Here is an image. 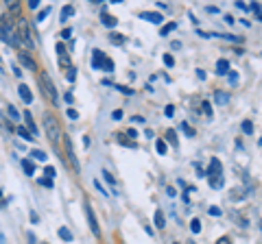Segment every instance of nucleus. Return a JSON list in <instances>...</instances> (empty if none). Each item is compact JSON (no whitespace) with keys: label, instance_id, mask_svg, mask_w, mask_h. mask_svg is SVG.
<instances>
[{"label":"nucleus","instance_id":"f257e3e1","mask_svg":"<svg viewBox=\"0 0 262 244\" xmlns=\"http://www.w3.org/2000/svg\"><path fill=\"white\" fill-rule=\"evenodd\" d=\"M0 39H2L4 44H9V46H13V48L20 46V39H17V33L13 30L11 22H9L7 17H0Z\"/></svg>","mask_w":262,"mask_h":244},{"label":"nucleus","instance_id":"f03ea898","mask_svg":"<svg viewBox=\"0 0 262 244\" xmlns=\"http://www.w3.org/2000/svg\"><path fill=\"white\" fill-rule=\"evenodd\" d=\"M44 129H46V135H48V139H50L52 144L59 142V137H61L59 122H57V118L52 116V113H46V116H44Z\"/></svg>","mask_w":262,"mask_h":244},{"label":"nucleus","instance_id":"7ed1b4c3","mask_svg":"<svg viewBox=\"0 0 262 244\" xmlns=\"http://www.w3.org/2000/svg\"><path fill=\"white\" fill-rule=\"evenodd\" d=\"M39 85H42V92L48 96V100H50L52 105H57V103H59V94H57L55 85H52L50 76H48L46 72H42V74H39Z\"/></svg>","mask_w":262,"mask_h":244},{"label":"nucleus","instance_id":"20e7f679","mask_svg":"<svg viewBox=\"0 0 262 244\" xmlns=\"http://www.w3.org/2000/svg\"><path fill=\"white\" fill-rule=\"evenodd\" d=\"M17 39L24 42L29 48H33V39H31V30H29L26 20H17Z\"/></svg>","mask_w":262,"mask_h":244},{"label":"nucleus","instance_id":"39448f33","mask_svg":"<svg viewBox=\"0 0 262 244\" xmlns=\"http://www.w3.org/2000/svg\"><path fill=\"white\" fill-rule=\"evenodd\" d=\"M83 207H85V216H87V222H90V229H92V233L98 238L100 235V229H98V220H96V216H94V209H92V205L87 203H83Z\"/></svg>","mask_w":262,"mask_h":244},{"label":"nucleus","instance_id":"423d86ee","mask_svg":"<svg viewBox=\"0 0 262 244\" xmlns=\"http://www.w3.org/2000/svg\"><path fill=\"white\" fill-rule=\"evenodd\" d=\"M105 61H107V55L103 50H94L92 52V68L94 70H103L105 68Z\"/></svg>","mask_w":262,"mask_h":244},{"label":"nucleus","instance_id":"0eeeda50","mask_svg":"<svg viewBox=\"0 0 262 244\" xmlns=\"http://www.w3.org/2000/svg\"><path fill=\"white\" fill-rule=\"evenodd\" d=\"M55 48H57V55H59V65H64L66 70H70L72 65H70V57H68V50L64 48V44L57 42V46H55Z\"/></svg>","mask_w":262,"mask_h":244},{"label":"nucleus","instance_id":"6e6552de","mask_svg":"<svg viewBox=\"0 0 262 244\" xmlns=\"http://www.w3.org/2000/svg\"><path fill=\"white\" fill-rule=\"evenodd\" d=\"M17 61H20L24 68H29L31 72H35V70H37V63L33 61V57H31L29 52H20V55H17Z\"/></svg>","mask_w":262,"mask_h":244},{"label":"nucleus","instance_id":"1a4fd4ad","mask_svg":"<svg viewBox=\"0 0 262 244\" xmlns=\"http://www.w3.org/2000/svg\"><path fill=\"white\" fill-rule=\"evenodd\" d=\"M64 146H66V152H68V159L72 164L74 170H79V161H77V155H74V148H72V142L68 137H64Z\"/></svg>","mask_w":262,"mask_h":244},{"label":"nucleus","instance_id":"9d476101","mask_svg":"<svg viewBox=\"0 0 262 244\" xmlns=\"http://www.w3.org/2000/svg\"><path fill=\"white\" fill-rule=\"evenodd\" d=\"M221 172H223L221 161H218L216 157H212V159H210V168L205 170V177H214V174H221Z\"/></svg>","mask_w":262,"mask_h":244},{"label":"nucleus","instance_id":"9b49d317","mask_svg":"<svg viewBox=\"0 0 262 244\" xmlns=\"http://www.w3.org/2000/svg\"><path fill=\"white\" fill-rule=\"evenodd\" d=\"M140 17H142V20H147V22H151V24H162V22H164V15H162V13H157V11L140 13Z\"/></svg>","mask_w":262,"mask_h":244},{"label":"nucleus","instance_id":"f8f14e48","mask_svg":"<svg viewBox=\"0 0 262 244\" xmlns=\"http://www.w3.org/2000/svg\"><path fill=\"white\" fill-rule=\"evenodd\" d=\"M17 94H20V98L24 100L26 105H31L33 103V94H31V90H29V85H24V83H22L20 87H17Z\"/></svg>","mask_w":262,"mask_h":244},{"label":"nucleus","instance_id":"ddd939ff","mask_svg":"<svg viewBox=\"0 0 262 244\" xmlns=\"http://www.w3.org/2000/svg\"><path fill=\"white\" fill-rule=\"evenodd\" d=\"M227 72H229V61H227V59H218L216 61V74H218V76H225Z\"/></svg>","mask_w":262,"mask_h":244},{"label":"nucleus","instance_id":"4468645a","mask_svg":"<svg viewBox=\"0 0 262 244\" xmlns=\"http://www.w3.org/2000/svg\"><path fill=\"white\" fill-rule=\"evenodd\" d=\"M223 185H225L223 174H214V177H210V187H212V190H221Z\"/></svg>","mask_w":262,"mask_h":244},{"label":"nucleus","instance_id":"2eb2a0df","mask_svg":"<svg viewBox=\"0 0 262 244\" xmlns=\"http://www.w3.org/2000/svg\"><path fill=\"white\" fill-rule=\"evenodd\" d=\"M100 22H103V26H107V29H114V26L118 24V20L114 15H109V13H103V15H100Z\"/></svg>","mask_w":262,"mask_h":244},{"label":"nucleus","instance_id":"dca6fc26","mask_svg":"<svg viewBox=\"0 0 262 244\" xmlns=\"http://www.w3.org/2000/svg\"><path fill=\"white\" fill-rule=\"evenodd\" d=\"M24 120H26V124H29V133L33 135H37V126H35V122H33V116H31V111H24Z\"/></svg>","mask_w":262,"mask_h":244},{"label":"nucleus","instance_id":"f3484780","mask_svg":"<svg viewBox=\"0 0 262 244\" xmlns=\"http://www.w3.org/2000/svg\"><path fill=\"white\" fill-rule=\"evenodd\" d=\"M214 103H216L218 107L227 105V103H229V94H225V92H216V94H214Z\"/></svg>","mask_w":262,"mask_h":244},{"label":"nucleus","instance_id":"a211bd4d","mask_svg":"<svg viewBox=\"0 0 262 244\" xmlns=\"http://www.w3.org/2000/svg\"><path fill=\"white\" fill-rule=\"evenodd\" d=\"M57 235H59V238L64 240V242H72V240H74V235L70 233V229H68V227H59V231H57Z\"/></svg>","mask_w":262,"mask_h":244},{"label":"nucleus","instance_id":"6ab92c4d","mask_svg":"<svg viewBox=\"0 0 262 244\" xmlns=\"http://www.w3.org/2000/svg\"><path fill=\"white\" fill-rule=\"evenodd\" d=\"M22 170H24L29 177H33V174H35V164H33V159H22Z\"/></svg>","mask_w":262,"mask_h":244},{"label":"nucleus","instance_id":"aec40b11","mask_svg":"<svg viewBox=\"0 0 262 244\" xmlns=\"http://www.w3.org/2000/svg\"><path fill=\"white\" fill-rule=\"evenodd\" d=\"M179 131H181L183 135H188V137H195V129L188 126V122H181V124H179Z\"/></svg>","mask_w":262,"mask_h":244},{"label":"nucleus","instance_id":"412c9836","mask_svg":"<svg viewBox=\"0 0 262 244\" xmlns=\"http://www.w3.org/2000/svg\"><path fill=\"white\" fill-rule=\"evenodd\" d=\"M70 15H74V7H72V4H66L64 11H61V22H66Z\"/></svg>","mask_w":262,"mask_h":244},{"label":"nucleus","instance_id":"4be33fe9","mask_svg":"<svg viewBox=\"0 0 262 244\" xmlns=\"http://www.w3.org/2000/svg\"><path fill=\"white\" fill-rule=\"evenodd\" d=\"M164 212H162V209H157V212H155V227H157V229H164Z\"/></svg>","mask_w":262,"mask_h":244},{"label":"nucleus","instance_id":"5701e85b","mask_svg":"<svg viewBox=\"0 0 262 244\" xmlns=\"http://www.w3.org/2000/svg\"><path fill=\"white\" fill-rule=\"evenodd\" d=\"M31 157H33V159H37V161H46V159H48V155H46L44 151H39V148L31 151Z\"/></svg>","mask_w":262,"mask_h":244},{"label":"nucleus","instance_id":"b1692460","mask_svg":"<svg viewBox=\"0 0 262 244\" xmlns=\"http://www.w3.org/2000/svg\"><path fill=\"white\" fill-rule=\"evenodd\" d=\"M17 135H20V137H22V139H26V142H33V139H35V137H33V135H31V133H29V131H26V129H24V126H17Z\"/></svg>","mask_w":262,"mask_h":244},{"label":"nucleus","instance_id":"393cba45","mask_svg":"<svg viewBox=\"0 0 262 244\" xmlns=\"http://www.w3.org/2000/svg\"><path fill=\"white\" fill-rule=\"evenodd\" d=\"M109 42L116 44V46H120V44H125V35H120V33H112V35H109Z\"/></svg>","mask_w":262,"mask_h":244},{"label":"nucleus","instance_id":"a878e982","mask_svg":"<svg viewBox=\"0 0 262 244\" xmlns=\"http://www.w3.org/2000/svg\"><path fill=\"white\" fill-rule=\"evenodd\" d=\"M7 116L11 118L13 122H17V120H20V113H17V109L13 107V105H9V107H7Z\"/></svg>","mask_w":262,"mask_h":244},{"label":"nucleus","instance_id":"bb28decb","mask_svg":"<svg viewBox=\"0 0 262 244\" xmlns=\"http://www.w3.org/2000/svg\"><path fill=\"white\" fill-rule=\"evenodd\" d=\"M155 151L160 152V155H166V151H168V146H166V142H164V139H157V142H155Z\"/></svg>","mask_w":262,"mask_h":244},{"label":"nucleus","instance_id":"cd10ccee","mask_svg":"<svg viewBox=\"0 0 262 244\" xmlns=\"http://www.w3.org/2000/svg\"><path fill=\"white\" fill-rule=\"evenodd\" d=\"M243 133L245 135H253V122L251 120H245L243 122Z\"/></svg>","mask_w":262,"mask_h":244},{"label":"nucleus","instance_id":"c85d7f7f","mask_svg":"<svg viewBox=\"0 0 262 244\" xmlns=\"http://www.w3.org/2000/svg\"><path fill=\"white\" fill-rule=\"evenodd\" d=\"M177 29V24H175V22H170V24H166V26H162V30H160V35L162 37H166V35L170 33V30H175Z\"/></svg>","mask_w":262,"mask_h":244},{"label":"nucleus","instance_id":"c756f323","mask_svg":"<svg viewBox=\"0 0 262 244\" xmlns=\"http://www.w3.org/2000/svg\"><path fill=\"white\" fill-rule=\"evenodd\" d=\"M190 229H192V233H201V220L199 218H192L190 220Z\"/></svg>","mask_w":262,"mask_h":244},{"label":"nucleus","instance_id":"7c9ffc66","mask_svg":"<svg viewBox=\"0 0 262 244\" xmlns=\"http://www.w3.org/2000/svg\"><path fill=\"white\" fill-rule=\"evenodd\" d=\"M249 9H251V11H253V15H256V20H260V17H262V11H260V2H253L251 7H249Z\"/></svg>","mask_w":262,"mask_h":244},{"label":"nucleus","instance_id":"2f4dec72","mask_svg":"<svg viewBox=\"0 0 262 244\" xmlns=\"http://www.w3.org/2000/svg\"><path fill=\"white\" fill-rule=\"evenodd\" d=\"M44 174H46V179H50V181H52V179H55V174H57V170L52 168V166H46V168H44Z\"/></svg>","mask_w":262,"mask_h":244},{"label":"nucleus","instance_id":"473e14b6","mask_svg":"<svg viewBox=\"0 0 262 244\" xmlns=\"http://www.w3.org/2000/svg\"><path fill=\"white\" fill-rule=\"evenodd\" d=\"M201 107H203L205 116H208V118H212V105H210L208 100H203V103H201Z\"/></svg>","mask_w":262,"mask_h":244},{"label":"nucleus","instance_id":"72a5a7b5","mask_svg":"<svg viewBox=\"0 0 262 244\" xmlns=\"http://www.w3.org/2000/svg\"><path fill=\"white\" fill-rule=\"evenodd\" d=\"M103 179H105V183H109V185L114 187V177H112V172H109V170H103Z\"/></svg>","mask_w":262,"mask_h":244},{"label":"nucleus","instance_id":"f704fd0d","mask_svg":"<svg viewBox=\"0 0 262 244\" xmlns=\"http://www.w3.org/2000/svg\"><path fill=\"white\" fill-rule=\"evenodd\" d=\"M105 72H109V74H114V61L112 59H109V57H107V61H105Z\"/></svg>","mask_w":262,"mask_h":244},{"label":"nucleus","instance_id":"c9c22d12","mask_svg":"<svg viewBox=\"0 0 262 244\" xmlns=\"http://www.w3.org/2000/svg\"><path fill=\"white\" fill-rule=\"evenodd\" d=\"M114 87H116V90H120L122 94H127V96H131V94H133V90H129V87H127V85H114Z\"/></svg>","mask_w":262,"mask_h":244},{"label":"nucleus","instance_id":"e433bc0d","mask_svg":"<svg viewBox=\"0 0 262 244\" xmlns=\"http://www.w3.org/2000/svg\"><path fill=\"white\" fill-rule=\"evenodd\" d=\"M48 13H50V7H46L44 11H39V13H37V22H44V17H46Z\"/></svg>","mask_w":262,"mask_h":244},{"label":"nucleus","instance_id":"4c0bfd02","mask_svg":"<svg viewBox=\"0 0 262 244\" xmlns=\"http://www.w3.org/2000/svg\"><path fill=\"white\" fill-rule=\"evenodd\" d=\"M66 78H68V81L72 83L74 78H77V70H74V68H70V70H68V74H66Z\"/></svg>","mask_w":262,"mask_h":244},{"label":"nucleus","instance_id":"58836bf2","mask_svg":"<svg viewBox=\"0 0 262 244\" xmlns=\"http://www.w3.org/2000/svg\"><path fill=\"white\" fill-rule=\"evenodd\" d=\"M168 139H170V144H173V146H177V144H179V142H177V135H175L173 129L168 131Z\"/></svg>","mask_w":262,"mask_h":244},{"label":"nucleus","instance_id":"ea45409f","mask_svg":"<svg viewBox=\"0 0 262 244\" xmlns=\"http://www.w3.org/2000/svg\"><path fill=\"white\" fill-rule=\"evenodd\" d=\"M221 207H216V205H212V207H210V216H221Z\"/></svg>","mask_w":262,"mask_h":244},{"label":"nucleus","instance_id":"a19ab883","mask_svg":"<svg viewBox=\"0 0 262 244\" xmlns=\"http://www.w3.org/2000/svg\"><path fill=\"white\" fill-rule=\"evenodd\" d=\"M164 65H168V68H173L175 65V59L170 55H164Z\"/></svg>","mask_w":262,"mask_h":244},{"label":"nucleus","instance_id":"79ce46f5","mask_svg":"<svg viewBox=\"0 0 262 244\" xmlns=\"http://www.w3.org/2000/svg\"><path fill=\"white\" fill-rule=\"evenodd\" d=\"M39 185H44V187H52V181H50V179H46V177H42V179H39Z\"/></svg>","mask_w":262,"mask_h":244},{"label":"nucleus","instance_id":"37998d69","mask_svg":"<svg viewBox=\"0 0 262 244\" xmlns=\"http://www.w3.org/2000/svg\"><path fill=\"white\" fill-rule=\"evenodd\" d=\"M227 74H229V83H231V85H236V83H238V74H236V72H231V70H229V72H227Z\"/></svg>","mask_w":262,"mask_h":244},{"label":"nucleus","instance_id":"c03bdc74","mask_svg":"<svg viewBox=\"0 0 262 244\" xmlns=\"http://www.w3.org/2000/svg\"><path fill=\"white\" fill-rule=\"evenodd\" d=\"M164 113H166V118H173L175 116V107H173V105H168V107L164 109Z\"/></svg>","mask_w":262,"mask_h":244},{"label":"nucleus","instance_id":"a18cd8bd","mask_svg":"<svg viewBox=\"0 0 262 244\" xmlns=\"http://www.w3.org/2000/svg\"><path fill=\"white\" fill-rule=\"evenodd\" d=\"M72 37V29H64V33H61V39H70Z\"/></svg>","mask_w":262,"mask_h":244},{"label":"nucleus","instance_id":"49530a36","mask_svg":"<svg viewBox=\"0 0 262 244\" xmlns=\"http://www.w3.org/2000/svg\"><path fill=\"white\" fill-rule=\"evenodd\" d=\"M94 187H96V190H98V192H100V194L109 196V194H107V190H105V187H103V185H100V183H98V181H94Z\"/></svg>","mask_w":262,"mask_h":244},{"label":"nucleus","instance_id":"de8ad7c7","mask_svg":"<svg viewBox=\"0 0 262 244\" xmlns=\"http://www.w3.org/2000/svg\"><path fill=\"white\" fill-rule=\"evenodd\" d=\"M68 118H70V120H77V118H79L77 109H68Z\"/></svg>","mask_w":262,"mask_h":244},{"label":"nucleus","instance_id":"09e8293b","mask_svg":"<svg viewBox=\"0 0 262 244\" xmlns=\"http://www.w3.org/2000/svg\"><path fill=\"white\" fill-rule=\"evenodd\" d=\"M9 9H11L13 13H17V11H20V2H11V4H9Z\"/></svg>","mask_w":262,"mask_h":244},{"label":"nucleus","instance_id":"8fccbe9b","mask_svg":"<svg viewBox=\"0 0 262 244\" xmlns=\"http://www.w3.org/2000/svg\"><path fill=\"white\" fill-rule=\"evenodd\" d=\"M216 244H231V240L227 238V235H223V238H218V242Z\"/></svg>","mask_w":262,"mask_h":244},{"label":"nucleus","instance_id":"3c124183","mask_svg":"<svg viewBox=\"0 0 262 244\" xmlns=\"http://www.w3.org/2000/svg\"><path fill=\"white\" fill-rule=\"evenodd\" d=\"M112 118H114V120H120V118H122V111H120V109H116V111L112 113Z\"/></svg>","mask_w":262,"mask_h":244},{"label":"nucleus","instance_id":"603ef678","mask_svg":"<svg viewBox=\"0 0 262 244\" xmlns=\"http://www.w3.org/2000/svg\"><path fill=\"white\" fill-rule=\"evenodd\" d=\"M127 135L133 139V137H138V131H135V129H129V131H127Z\"/></svg>","mask_w":262,"mask_h":244},{"label":"nucleus","instance_id":"864d4df0","mask_svg":"<svg viewBox=\"0 0 262 244\" xmlns=\"http://www.w3.org/2000/svg\"><path fill=\"white\" fill-rule=\"evenodd\" d=\"M29 7L31 9H37L39 7V0H29Z\"/></svg>","mask_w":262,"mask_h":244},{"label":"nucleus","instance_id":"5fc2aeb1","mask_svg":"<svg viewBox=\"0 0 262 244\" xmlns=\"http://www.w3.org/2000/svg\"><path fill=\"white\" fill-rule=\"evenodd\" d=\"M13 74H16V76H22V70L17 68V65H13Z\"/></svg>","mask_w":262,"mask_h":244},{"label":"nucleus","instance_id":"6e6d98bb","mask_svg":"<svg viewBox=\"0 0 262 244\" xmlns=\"http://www.w3.org/2000/svg\"><path fill=\"white\" fill-rule=\"evenodd\" d=\"M166 194H168V196H175V187H166Z\"/></svg>","mask_w":262,"mask_h":244},{"label":"nucleus","instance_id":"4d7b16f0","mask_svg":"<svg viewBox=\"0 0 262 244\" xmlns=\"http://www.w3.org/2000/svg\"><path fill=\"white\" fill-rule=\"evenodd\" d=\"M196 76H199L201 81H203V78H205V72H203V70H196Z\"/></svg>","mask_w":262,"mask_h":244},{"label":"nucleus","instance_id":"13d9d810","mask_svg":"<svg viewBox=\"0 0 262 244\" xmlns=\"http://www.w3.org/2000/svg\"><path fill=\"white\" fill-rule=\"evenodd\" d=\"M64 100H66V103H72V94H70V92H68V94L64 96Z\"/></svg>","mask_w":262,"mask_h":244},{"label":"nucleus","instance_id":"bf43d9fd","mask_svg":"<svg viewBox=\"0 0 262 244\" xmlns=\"http://www.w3.org/2000/svg\"><path fill=\"white\" fill-rule=\"evenodd\" d=\"M225 22H227V24H234L236 20H234V17H231V15H225Z\"/></svg>","mask_w":262,"mask_h":244},{"label":"nucleus","instance_id":"052dcab7","mask_svg":"<svg viewBox=\"0 0 262 244\" xmlns=\"http://www.w3.org/2000/svg\"><path fill=\"white\" fill-rule=\"evenodd\" d=\"M181 48V42H173V50H179Z\"/></svg>","mask_w":262,"mask_h":244},{"label":"nucleus","instance_id":"680f3d73","mask_svg":"<svg viewBox=\"0 0 262 244\" xmlns=\"http://www.w3.org/2000/svg\"><path fill=\"white\" fill-rule=\"evenodd\" d=\"M7 203H9V200H0V209H2V207H4V205H7Z\"/></svg>","mask_w":262,"mask_h":244},{"label":"nucleus","instance_id":"e2e57ef3","mask_svg":"<svg viewBox=\"0 0 262 244\" xmlns=\"http://www.w3.org/2000/svg\"><path fill=\"white\" fill-rule=\"evenodd\" d=\"M4 242H7V240H4V235L0 233V244H4Z\"/></svg>","mask_w":262,"mask_h":244},{"label":"nucleus","instance_id":"0e129e2a","mask_svg":"<svg viewBox=\"0 0 262 244\" xmlns=\"http://www.w3.org/2000/svg\"><path fill=\"white\" fill-rule=\"evenodd\" d=\"M0 196H2V192H0Z\"/></svg>","mask_w":262,"mask_h":244},{"label":"nucleus","instance_id":"69168bd1","mask_svg":"<svg viewBox=\"0 0 262 244\" xmlns=\"http://www.w3.org/2000/svg\"><path fill=\"white\" fill-rule=\"evenodd\" d=\"M175 244H177V242H175Z\"/></svg>","mask_w":262,"mask_h":244},{"label":"nucleus","instance_id":"338daca9","mask_svg":"<svg viewBox=\"0 0 262 244\" xmlns=\"http://www.w3.org/2000/svg\"><path fill=\"white\" fill-rule=\"evenodd\" d=\"M44 244H46V242H44Z\"/></svg>","mask_w":262,"mask_h":244}]
</instances>
